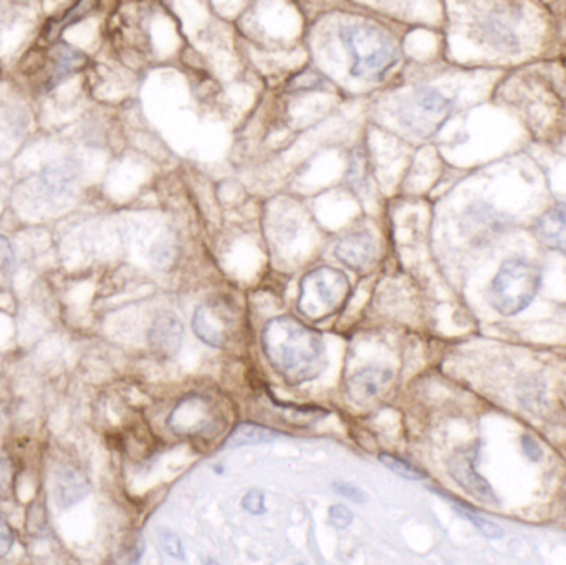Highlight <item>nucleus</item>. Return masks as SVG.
Returning <instances> with one entry per match:
<instances>
[{
    "label": "nucleus",
    "instance_id": "nucleus-17",
    "mask_svg": "<svg viewBox=\"0 0 566 565\" xmlns=\"http://www.w3.org/2000/svg\"><path fill=\"white\" fill-rule=\"evenodd\" d=\"M379 461L385 464L388 470H391L392 473L398 474V477L405 478V480L409 481H422L426 480V474L422 471H419L418 468L409 464L408 461L401 460V458L392 457V454H379Z\"/></svg>",
    "mask_w": 566,
    "mask_h": 565
},
{
    "label": "nucleus",
    "instance_id": "nucleus-29",
    "mask_svg": "<svg viewBox=\"0 0 566 565\" xmlns=\"http://www.w3.org/2000/svg\"><path fill=\"white\" fill-rule=\"evenodd\" d=\"M0 72H2V69H0Z\"/></svg>",
    "mask_w": 566,
    "mask_h": 565
},
{
    "label": "nucleus",
    "instance_id": "nucleus-11",
    "mask_svg": "<svg viewBox=\"0 0 566 565\" xmlns=\"http://www.w3.org/2000/svg\"><path fill=\"white\" fill-rule=\"evenodd\" d=\"M182 341H185V327L182 322L171 312L159 314L153 322L148 332L149 348L158 357H176L181 350Z\"/></svg>",
    "mask_w": 566,
    "mask_h": 565
},
{
    "label": "nucleus",
    "instance_id": "nucleus-8",
    "mask_svg": "<svg viewBox=\"0 0 566 565\" xmlns=\"http://www.w3.org/2000/svg\"><path fill=\"white\" fill-rule=\"evenodd\" d=\"M88 56L85 52L70 45L66 42H52L45 60H43V69L46 70L45 88L53 90L62 85L70 76L76 75L88 65Z\"/></svg>",
    "mask_w": 566,
    "mask_h": 565
},
{
    "label": "nucleus",
    "instance_id": "nucleus-28",
    "mask_svg": "<svg viewBox=\"0 0 566 565\" xmlns=\"http://www.w3.org/2000/svg\"><path fill=\"white\" fill-rule=\"evenodd\" d=\"M522 447H524L525 454H527L532 461H541L542 457H544V451L538 447L537 441H535L534 438L528 437V435H525V437L522 438Z\"/></svg>",
    "mask_w": 566,
    "mask_h": 565
},
{
    "label": "nucleus",
    "instance_id": "nucleus-2",
    "mask_svg": "<svg viewBox=\"0 0 566 565\" xmlns=\"http://www.w3.org/2000/svg\"><path fill=\"white\" fill-rule=\"evenodd\" d=\"M339 40L352 59L349 75L363 82H385L401 60L398 43L378 27L365 23L342 25Z\"/></svg>",
    "mask_w": 566,
    "mask_h": 565
},
{
    "label": "nucleus",
    "instance_id": "nucleus-20",
    "mask_svg": "<svg viewBox=\"0 0 566 565\" xmlns=\"http://www.w3.org/2000/svg\"><path fill=\"white\" fill-rule=\"evenodd\" d=\"M15 486V473L9 460L0 458V500H10Z\"/></svg>",
    "mask_w": 566,
    "mask_h": 565
},
{
    "label": "nucleus",
    "instance_id": "nucleus-15",
    "mask_svg": "<svg viewBox=\"0 0 566 565\" xmlns=\"http://www.w3.org/2000/svg\"><path fill=\"white\" fill-rule=\"evenodd\" d=\"M282 438L281 431L258 423H241L232 430L226 440L228 448L252 447V444L272 443Z\"/></svg>",
    "mask_w": 566,
    "mask_h": 565
},
{
    "label": "nucleus",
    "instance_id": "nucleus-14",
    "mask_svg": "<svg viewBox=\"0 0 566 565\" xmlns=\"http://www.w3.org/2000/svg\"><path fill=\"white\" fill-rule=\"evenodd\" d=\"M90 493L88 480L80 471L69 468L59 474L56 480V503L70 508L82 501Z\"/></svg>",
    "mask_w": 566,
    "mask_h": 565
},
{
    "label": "nucleus",
    "instance_id": "nucleus-22",
    "mask_svg": "<svg viewBox=\"0 0 566 565\" xmlns=\"http://www.w3.org/2000/svg\"><path fill=\"white\" fill-rule=\"evenodd\" d=\"M242 508L248 511L249 514H254V516H261L268 511L265 508V496L262 491L252 490L245 494L244 500H242Z\"/></svg>",
    "mask_w": 566,
    "mask_h": 565
},
{
    "label": "nucleus",
    "instance_id": "nucleus-1",
    "mask_svg": "<svg viewBox=\"0 0 566 565\" xmlns=\"http://www.w3.org/2000/svg\"><path fill=\"white\" fill-rule=\"evenodd\" d=\"M262 347L269 364L292 387L315 380L328 365L322 335L290 315L265 324Z\"/></svg>",
    "mask_w": 566,
    "mask_h": 565
},
{
    "label": "nucleus",
    "instance_id": "nucleus-5",
    "mask_svg": "<svg viewBox=\"0 0 566 565\" xmlns=\"http://www.w3.org/2000/svg\"><path fill=\"white\" fill-rule=\"evenodd\" d=\"M352 284L346 274L335 268H318L305 274L300 282L296 305L310 321L319 322L332 317L345 307Z\"/></svg>",
    "mask_w": 566,
    "mask_h": 565
},
{
    "label": "nucleus",
    "instance_id": "nucleus-7",
    "mask_svg": "<svg viewBox=\"0 0 566 565\" xmlns=\"http://www.w3.org/2000/svg\"><path fill=\"white\" fill-rule=\"evenodd\" d=\"M475 457H478L475 448H464V450L455 451L449 460V474L474 500L491 504V506H497V494L492 490L489 481L475 470Z\"/></svg>",
    "mask_w": 566,
    "mask_h": 565
},
{
    "label": "nucleus",
    "instance_id": "nucleus-18",
    "mask_svg": "<svg viewBox=\"0 0 566 565\" xmlns=\"http://www.w3.org/2000/svg\"><path fill=\"white\" fill-rule=\"evenodd\" d=\"M13 271H15V254L10 242L0 236V289L9 287Z\"/></svg>",
    "mask_w": 566,
    "mask_h": 565
},
{
    "label": "nucleus",
    "instance_id": "nucleus-10",
    "mask_svg": "<svg viewBox=\"0 0 566 565\" xmlns=\"http://www.w3.org/2000/svg\"><path fill=\"white\" fill-rule=\"evenodd\" d=\"M335 255L343 265L363 274L376 264L378 245L368 232H353L336 242Z\"/></svg>",
    "mask_w": 566,
    "mask_h": 565
},
{
    "label": "nucleus",
    "instance_id": "nucleus-16",
    "mask_svg": "<svg viewBox=\"0 0 566 565\" xmlns=\"http://www.w3.org/2000/svg\"><path fill=\"white\" fill-rule=\"evenodd\" d=\"M271 407L286 421V423L296 425V427H306L313 421L325 418L326 411L315 407H295V405L281 404L275 398L269 397Z\"/></svg>",
    "mask_w": 566,
    "mask_h": 565
},
{
    "label": "nucleus",
    "instance_id": "nucleus-9",
    "mask_svg": "<svg viewBox=\"0 0 566 565\" xmlns=\"http://www.w3.org/2000/svg\"><path fill=\"white\" fill-rule=\"evenodd\" d=\"M231 312L218 302H208L196 311L192 318V331L202 344L222 348L231 335Z\"/></svg>",
    "mask_w": 566,
    "mask_h": 565
},
{
    "label": "nucleus",
    "instance_id": "nucleus-13",
    "mask_svg": "<svg viewBox=\"0 0 566 565\" xmlns=\"http://www.w3.org/2000/svg\"><path fill=\"white\" fill-rule=\"evenodd\" d=\"M535 234L542 244L552 251L566 254V202H554L551 208L542 212L535 224Z\"/></svg>",
    "mask_w": 566,
    "mask_h": 565
},
{
    "label": "nucleus",
    "instance_id": "nucleus-26",
    "mask_svg": "<svg viewBox=\"0 0 566 565\" xmlns=\"http://www.w3.org/2000/svg\"><path fill=\"white\" fill-rule=\"evenodd\" d=\"M13 546V534L10 531L9 524L3 520L0 514V557H6L10 553Z\"/></svg>",
    "mask_w": 566,
    "mask_h": 565
},
{
    "label": "nucleus",
    "instance_id": "nucleus-3",
    "mask_svg": "<svg viewBox=\"0 0 566 565\" xmlns=\"http://www.w3.org/2000/svg\"><path fill=\"white\" fill-rule=\"evenodd\" d=\"M458 95L434 85H419L398 109L399 125L421 139H431L446 128L458 113Z\"/></svg>",
    "mask_w": 566,
    "mask_h": 565
},
{
    "label": "nucleus",
    "instance_id": "nucleus-27",
    "mask_svg": "<svg viewBox=\"0 0 566 565\" xmlns=\"http://www.w3.org/2000/svg\"><path fill=\"white\" fill-rule=\"evenodd\" d=\"M322 85V80L315 73H303L302 76H296L295 82H292L293 90H315Z\"/></svg>",
    "mask_w": 566,
    "mask_h": 565
},
{
    "label": "nucleus",
    "instance_id": "nucleus-6",
    "mask_svg": "<svg viewBox=\"0 0 566 565\" xmlns=\"http://www.w3.org/2000/svg\"><path fill=\"white\" fill-rule=\"evenodd\" d=\"M168 423L176 435L189 438L209 437L219 430L216 405L205 395L198 394L189 395L181 404L176 405Z\"/></svg>",
    "mask_w": 566,
    "mask_h": 565
},
{
    "label": "nucleus",
    "instance_id": "nucleus-23",
    "mask_svg": "<svg viewBox=\"0 0 566 565\" xmlns=\"http://www.w3.org/2000/svg\"><path fill=\"white\" fill-rule=\"evenodd\" d=\"M328 520L338 530H346L353 523V513L345 504H333L328 510Z\"/></svg>",
    "mask_w": 566,
    "mask_h": 565
},
{
    "label": "nucleus",
    "instance_id": "nucleus-19",
    "mask_svg": "<svg viewBox=\"0 0 566 565\" xmlns=\"http://www.w3.org/2000/svg\"><path fill=\"white\" fill-rule=\"evenodd\" d=\"M158 543L159 547H161L163 550V553L168 554V556L175 557V559H186L185 546H182L181 540H179L178 534L172 533V531L169 530H159Z\"/></svg>",
    "mask_w": 566,
    "mask_h": 565
},
{
    "label": "nucleus",
    "instance_id": "nucleus-25",
    "mask_svg": "<svg viewBox=\"0 0 566 565\" xmlns=\"http://www.w3.org/2000/svg\"><path fill=\"white\" fill-rule=\"evenodd\" d=\"M333 490L339 496L348 498V500L355 501V503L361 504L366 501V494L358 486H353V484L336 483Z\"/></svg>",
    "mask_w": 566,
    "mask_h": 565
},
{
    "label": "nucleus",
    "instance_id": "nucleus-4",
    "mask_svg": "<svg viewBox=\"0 0 566 565\" xmlns=\"http://www.w3.org/2000/svg\"><path fill=\"white\" fill-rule=\"evenodd\" d=\"M542 285V269L525 258L507 259L491 284L489 299L499 314L511 317L525 311Z\"/></svg>",
    "mask_w": 566,
    "mask_h": 565
},
{
    "label": "nucleus",
    "instance_id": "nucleus-24",
    "mask_svg": "<svg viewBox=\"0 0 566 565\" xmlns=\"http://www.w3.org/2000/svg\"><path fill=\"white\" fill-rule=\"evenodd\" d=\"M557 17L558 50L566 49V0H560L554 9Z\"/></svg>",
    "mask_w": 566,
    "mask_h": 565
},
{
    "label": "nucleus",
    "instance_id": "nucleus-21",
    "mask_svg": "<svg viewBox=\"0 0 566 565\" xmlns=\"http://www.w3.org/2000/svg\"><path fill=\"white\" fill-rule=\"evenodd\" d=\"M459 511H461V514H464L468 520H471L472 523L475 524V527H478L484 536H488L489 540H499V537L504 536V531H502L501 527L495 526L491 521L484 520V517L474 516V514L465 511L464 508H459Z\"/></svg>",
    "mask_w": 566,
    "mask_h": 565
},
{
    "label": "nucleus",
    "instance_id": "nucleus-12",
    "mask_svg": "<svg viewBox=\"0 0 566 565\" xmlns=\"http://www.w3.org/2000/svg\"><path fill=\"white\" fill-rule=\"evenodd\" d=\"M392 380V372L382 367H366L355 372L346 381V394L356 405L375 400Z\"/></svg>",
    "mask_w": 566,
    "mask_h": 565
}]
</instances>
